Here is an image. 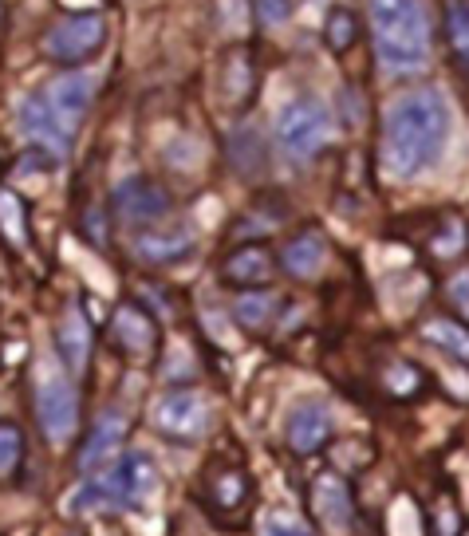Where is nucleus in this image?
Masks as SVG:
<instances>
[{
  "instance_id": "nucleus-26",
  "label": "nucleus",
  "mask_w": 469,
  "mask_h": 536,
  "mask_svg": "<svg viewBox=\"0 0 469 536\" xmlns=\"http://www.w3.org/2000/svg\"><path fill=\"white\" fill-rule=\"evenodd\" d=\"M24 458V430L16 422H0V477L12 473Z\"/></svg>"
},
{
  "instance_id": "nucleus-19",
  "label": "nucleus",
  "mask_w": 469,
  "mask_h": 536,
  "mask_svg": "<svg viewBox=\"0 0 469 536\" xmlns=\"http://www.w3.org/2000/svg\"><path fill=\"white\" fill-rule=\"evenodd\" d=\"M276 308H280V296L276 292H268V288H245L233 300V320L245 332H265L268 324L276 320Z\"/></svg>"
},
{
  "instance_id": "nucleus-20",
  "label": "nucleus",
  "mask_w": 469,
  "mask_h": 536,
  "mask_svg": "<svg viewBox=\"0 0 469 536\" xmlns=\"http://www.w3.org/2000/svg\"><path fill=\"white\" fill-rule=\"evenodd\" d=\"M221 91L229 103H249L253 91H257V71L249 64V56H229L225 60V71H221Z\"/></svg>"
},
{
  "instance_id": "nucleus-13",
  "label": "nucleus",
  "mask_w": 469,
  "mask_h": 536,
  "mask_svg": "<svg viewBox=\"0 0 469 536\" xmlns=\"http://www.w3.org/2000/svg\"><path fill=\"white\" fill-rule=\"evenodd\" d=\"M111 339L119 343V351L142 359V355H150V351L158 347V324L150 320L146 308H138V304H119L115 316H111Z\"/></svg>"
},
{
  "instance_id": "nucleus-1",
  "label": "nucleus",
  "mask_w": 469,
  "mask_h": 536,
  "mask_svg": "<svg viewBox=\"0 0 469 536\" xmlns=\"http://www.w3.org/2000/svg\"><path fill=\"white\" fill-rule=\"evenodd\" d=\"M454 131V111L438 87L399 95L383 119V166L395 178H418L438 166Z\"/></svg>"
},
{
  "instance_id": "nucleus-25",
  "label": "nucleus",
  "mask_w": 469,
  "mask_h": 536,
  "mask_svg": "<svg viewBox=\"0 0 469 536\" xmlns=\"http://www.w3.org/2000/svg\"><path fill=\"white\" fill-rule=\"evenodd\" d=\"M446 32H450L454 56L469 67V4H450L446 8Z\"/></svg>"
},
{
  "instance_id": "nucleus-12",
  "label": "nucleus",
  "mask_w": 469,
  "mask_h": 536,
  "mask_svg": "<svg viewBox=\"0 0 469 536\" xmlns=\"http://www.w3.org/2000/svg\"><path fill=\"white\" fill-rule=\"evenodd\" d=\"M201 489H205V501H209V509H213L217 517H229V513L245 509L249 497H253V481H249V473H245L241 466H225V462L209 466Z\"/></svg>"
},
{
  "instance_id": "nucleus-7",
  "label": "nucleus",
  "mask_w": 469,
  "mask_h": 536,
  "mask_svg": "<svg viewBox=\"0 0 469 536\" xmlns=\"http://www.w3.org/2000/svg\"><path fill=\"white\" fill-rule=\"evenodd\" d=\"M154 426L170 438V442H201L213 426V406L198 391H170L166 399L154 406Z\"/></svg>"
},
{
  "instance_id": "nucleus-29",
  "label": "nucleus",
  "mask_w": 469,
  "mask_h": 536,
  "mask_svg": "<svg viewBox=\"0 0 469 536\" xmlns=\"http://www.w3.org/2000/svg\"><path fill=\"white\" fill-rule=\"evenodd\" d=\"M450 296H454L458 312H466V316H469V272H462V276L450 284Z\"/></svg>"
},
{
  "instance_id": "nucleus-5",
  "label": "nucleus",
  "mask_w": 469,
  "mask_h": 536,
  "mask_svg": "<svg viewBox=\"0 0 469 536\" xmlns=\"http://www.w3.org/2000/svg\"><path fill=\"white\" fill-rule=\"evenodd\" d=\"M332 138V111L312 99V95H296L284 103V111L276 115V146L292 158V162H312Z\"/></svg>"
},
{
  "instance_id": "nucleus-9",
  "label": "nucleus",
  "mask_w": 469,
  "mask_h": 536,
  "mask_svg": "<svg viewBox=\"0 0 469 536\" xmlns=\"http://www.w3.org/2000/svg\"><path fill=\"white\" fill-rule=\"evenodd\" d=\"M111 201H115V213H119L127 225H142V229L166 221L170 209H174L170 194H166L158 182H150V178H127V182H119Z\"/></svg>"
},
{
  "instance_id": "nucleus-23",
  "label": "nucleus",
  "mask_w": 469,
  "mask_h": 536,
  "mask_svg": "<svg viewBox=\"0 0 469 536\" xmlns=\"http://www.w3.org/2000/svg\"><path fill=\"white\" fill-rule=\"evenodd\" d=\"M324 40H328V48H332L335 56H343V52L359 40V20H355L351 8H332V12H328V20H324Z\"/></svg>"
},
{
  "instance_id": "nucleus-4",
  "label": "nucleus",
  "mask_w": 469,
  "mask_h": 536,
  "mask_svg": "<svg viewBox=\"0 0 469 536\" xmlns=\"http://www.w3.org/2000/svg\"><path fill=\"white\" fill-rule=\"evenodd\" d=\"M158 497V469L150 454L131 450L107 466L91 469V477L75 489L71 513H95V509H146Z\"/></svg>"
},
{
  "instance_id": "nucleus-2",
  "label": "nucleus",
  "mask_w": 469,
  "mask_h": 536,
  "mask_svg": "<svg viewBox=\"0 0 469 536\" xmlns=\"http://www.w3.org/2000/svg\"><path fill=\"white\" fill-rule=\"evenodd\" d=\"M95 99V79L87 71H67L52 79L44 91L28 95L20 107V131L36 142V150H48L52 158H64L71 138L83 127Z\"/></svg>"
},
{
  "instance_id": "nucleus-14",
  "label": "nucleus",
  "mask_w": 469,
  "mask_h": 536,
  "mask_svg": "<svg viewBox=\"0 0 469 536\" xmlns=\"http://www.w3.org/2000/svg\"><path fill=\"white\" fill-rule=\"evenodd\" d=\"M123 438H127V418H123L119 410L99 414V422L91 426V434H87V442H83V450H79V466L91 473V469L115 462Z\"/></svg>"
},
{
  "instance_id": "nucleus-21",
  "label": "nucleus",
  "mask_w": 469,
  "mask_h": 536,
  "mask_svg": "<svg viewBox=\"0 0 469 536\" xmlns=\"http://www.w3.org/2000/svg\"><path fill=\"white\" fill-rule=\"evenodd\" d=\"M422 335L434 343V347H442L450 359H458V363H466L469 367V332L462 324H454V320H430Z\"/></svg>"
},
{
  "instance_id": "nucleus-6",
  "label": "nucleus",
  "mask_w": 469,
  "mask_h": 536,
  "mask_svg": "<svg viewBox=\"0 0 469 536\" xmlns=\"http://www.w3.org/2000/svg\"><path fill=\"white\" fill-rule=\"evenodd\" d=\"M107 44V20L99 12H71L64 20H56L44 36V56L64 67H75L91 60L99 48Z\"/></svg>"
},
{
  "instance_id": "nucleus-22",
  "label": "nucleus",
  "mask_w": 469,
  "mask_h": 536,
  "mask_svg": "<svg viewBox=\"0 0 469 536\" xmlns=\"http://www.w3.org/2000/svg\"><path fill=\"white\" fill-rule=\"evenodd\" d=\"M229 150H233V166L241 174H261L265 170V142H261L257 131L241 127V131L229 138Z\"/></svg>"
},
{
  "instance_id": "nucleus-15",
  "label": "nucleus",
  "mask_w": 469,
  "mask_h": 536,
  "mask_svg": "<svg viewBox=\"0 0 469 536\" xmlns=\"http://www.w3.org/2000/svg\"><path fill=\"white\" fill-rule=\"evenodd\" d=\"M312 509H316L320 525L332 529V533H343V529L351 525L355 509H351V493H347V485H343L339 473H324V477L312 485Z\"/></svg>"
},
{
  "instance_id": "nucleus-18",
  "label": "nucleus",
  "mask_w": 469,
  "mask_h": 536,
  "mask_svg": "<svg viewBox=\"0 0 469 536\" xmlns=\"http://www.w3.org/2000/svg\"><path fill=\"white\" fill-rule=\"evenodd\" d=\"M56 347H60V359L67 363V371H83L87 359H91V324L79 308H67L64 320H60V332H56Z\"/></svg>"
},
{
  "instance_id": "nucleus-3",
  "label": "nucleus",
  "mask_w": 469,
  "mask_h": 536,
  "mask_svg": "<svg viewBox=\"0 0 469 536\" xmlns=\"http://www.w3.org/2000/svg\"><path fill=\"white\" fill-rule=\"evenodd\" d=\"M375 56L391 75H414L430 60V12L422 0H371Z\"/></svg>"
},
{
  "instance_id": "nucleus-30",
  "label": "nucleus",
  "mask_w": 469,
  "mask_h": 536,
  "mask_svg": "<svg viewBox=\"0 0 469 536\" xmlns=\"http://www.w3.org/2000/svg\"><path fill=\"white\" fill-rule=\"evenodd\" d=\"M442 536H450V533H446V529H442Z\"/></svg>"
},
{
  "instance_id": "nucleus-11",
  "label": "nucleus",
  "mask_w": 469,
  "mask_h": 536,
  "mask_svg": "<svg viewBox=\"0 0 469 536\" xmlns=\"http://www.w3.org/2000/svg\"><path fill=\"white\" fill-rule=\"evenodd\" d=\"M190 253H194V233H190L186 225H166V221H158V225L142 229L138 241H134V257L146 261V265H178V261H186Z\"/></svg>"
},
{
  "instance_id": "nucleus-24",
  "label": "nucleus",
  "mask_w": 469,
  "mask_h": 536,
  "mask_svg": "<svg viewBox=\"0 0 469 536\" xmlns=\"http://www.w3.org/2000/svg\"><path fill=\"white\" fill-rule=\"evenodd\" d=\"M0 229L12 245H24L28 241V217H24V201L8 190H0Z\"/></svg>"
},
{
  "instance_id": "nucleus-10",
  "label": "nucleus",
  "mask_w": 469,
  "mask_h": 536,
  "mask_svg": "<svg viewBox=\"0 0 469 536\" xmlns=\"http://www.w3.org/2000/svg\"><path fill=\"white\" fill-rule=\"evenodd\" d=\"M335 430L332 406L320 399H304L288 410V422H284V438H288V450L292 454H316Z\"/></svg>"
},
{
  "instance_id": "nucleus-28",
  "label": "nucleus",
  "mask_w": 469,
  "mask_h": 536,
  "mask_svg": "<svg viewBox=\"0 0 469 536\" xmlns=\"http://www.w3.org/2000/svg\"><path fill=\"white\" fill-rule=\"evenodd\" d=\"M253 12H257V20L265 28H276V24H284L292 16V0H253Z\"/></svg>"
},
{
  "instance_id": "nucleus-27",
  "label": "nucleus",
  "mask_w": 469,
  "mask_h": 536,
  "mask_svg": "<svg viewBox=\"0 0 469 536\" xmlns=\"http://www.w3.org/2000/svg\"><path fill=\"white\" fill-rule=\"evenodd\" d=\"M265 536H316V533L300 517H292V513H268Z\"/></svg>"
},
{
  "instance_id": "nucleus-16",
  "label": "nucleus",
  "mask_w": 469,
  "mask_h": 536,
  "mask_svg": "<svg viewBox=\"0 0 469 536\" xmlns=\"http://www.w3.org/2000/svg\"><path fill=\"white\" fill-rule=\"evenodd\" d=\"M272 268H276V261H272V253H268L265 245H241V249H233L225 257L221 276L233 288H265Z\"/></svg>"
},
{
  "instance_id": "nucleus-8",
  "label": "nucleus",
  "mask_w": 469,
  "mask_h": 536,
  "mask_svg": "<svg viewBox=\"0 0 469 536\" xmlns=\"http://www.w3.org/2000/svg\"><path fill=\"white\" fill-rule=\"evenodd\" d=\"M36 418H40V430H44V438L52 446L71 442V434L79 426V395H75V387H71L67 375H44L40 379Z\"/></svg>"
},
{
  "instance_id": "nucleus-17",
  "label": "nucleus",
  "mask_w": 469,
  "mask_h": 536,
  "mask_svg": "<svg viewBox=\"0 0 469 536\" xmlns=\"http://www.w3.org/2000/svg\"><path fill=\"white\" fill-rule=\"evenodd\" d=\"M328 261V245H324V237L316 233V229H304V233H296L288 245H284V253H280V265L288 276H296V280H308V276H316L320 268Z\"/></svg>"
}]
</instances>
